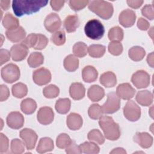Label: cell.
I'll return each instance as SVG.
<instances>
[{"label": "cell", "instance_id": "obj_51", "mask_svg": "<svg viewBox=\"0 0 154 154\" xmlns=\"http://www.w3.org/2000/svg\"><path fill=\"white\" fill-rule=\"evenodd\" d=\"M10 96L9 90L5 85L1 84L0 85V100L3 102L6 100Z\"/></svg>", "mask_w": 154, "mask_h": 154}, {"label": "cell", "instance_id": "obj_46", "mask_svg": "<svg viewBox=\"0 0 154 154\" xmlns=\"http://www.w3.org/2000/svg\"><path fill=\"white\" fill-rule=\"evenodd\" d=\"M89 3V1H73L70 0L69 2L70 7L74 11H79L86 7Z\"/></svg>", "mask_w": 154, "mask_h": 154}, {"label": "cell", "instance_id": "obj_1", "mask_svg": "<svg viewBox=\"0 0 154 154\" xmlns=\"http://www.w3.org/2000/svg\"><path fill=\"white\" fill-rule=\"evenodd\" d=\"M48 2V1L44 0H14L12 2V8L14 14L20 17L38 11Z\"/></svg>", "mask_w": 154, "mask_h": 154}, {"label": "cell", "instance_id": "obj_8", "mask_svg": "<svg viewBox=\"0 0 154 154\" xmlns=\"http://www.w3.org/2000/svg\"><path fill=\"white\" fill-rule=\"evenodd\" d=\"M150 75L147 72L143 70L137 71L131 77V82L137 88L147 87L150 84Z\"/></svg>", "mask_w": 154, "mask_h": 154}, {"label": "cell", "instance_id": "obj_11", "mask_svg": "<svg viewBox=\"0 0 154 154\" xmlns=\"http://www.w3.org/2000/svg\"><path fill=\"white\" fill-rule=\"evenodd\" d=\"M61 25V20L60 17L55 13H51L48 14L44 21V26L46 29L50 32H54L58 30Z\"/></svg>", "mask_w": 154, "mask_h": 154}, {"label": "cell", "instance_id": "obj_25", "mask_svg": "<svg viewBox=\"0 0 154 154\" xmlns=\"http://www.w3.org/2000/svg\"><path fill=\"white\" fill-rule=\"evenodd\" d=\"M54 148L53 140L49 137L42 138L37 145L36 150L39 153H44L52 151Z\"/></svg>", "mask_w": 154, "mask_h": 154}, {"label": "cell", "instance_id": "obj_18", "mask_svg": "<svg viewBox=\"0 0 154 154\" xmlns=\"http://www.w3.org/2000/svg\"><path fill=\"white\" fill-rule=\"evenodd\" d=\"M85 89L84 85L80 82L72 83L69 87L70 97L76 100H81L85 96Z\"/></svg>", "mask_w": 154, "mask_h": 154}, {"label": "cell", "instance_id": "obj_45", "mask_svg": "<svg viewBox=\"0 0 154 154\" xmlns=\"http://www.w3.org/2000/svg\"><path fill=\"white\" fill-rule=\"evenodd\" d=\"M38 40V34L31 33L29 34L22 42L23 45L28 48H34L37 44Z\"/></svg>", "mask_w": 154, "mask_h": 154}, {"label": "cell", "instance_id": "obj_57", "mask_svg": "<svg viewBox=\"0 0 154 154\" xmlns=\"http://www.w3.org/2000/svg\"><path fill=\"white\" fill-rule=\"evenodd\" d=\"M147 62L148 64L151 67H153V52H151L147 57Z\"/></svg>", "mask_w": 154, "mask_h": 154}, {"label": "cell", "instance_id": "obj_3", "mask_svg": "<svg viewBox=\"0 0 154 154\" xmlns=\"http://www.w3.org/2000/svg\"><path fill=\"white\" fill-rule=\"evenodd\" d=\"M88 7L90 11L105 20L111 18L114 12L112 5L109 2L102 0L89 1Z\"/></svg>", "mask_w": 154, "mask_h": 154}, {"label": "cell", "instance_id": "obj_34", "mask_svg": "<svg viewBox=\"0 0 154 154\" xmlns=\"http://www.w3.org/2000/svg\"><path fill=\"white\" fill-rule=\"evenodd\" d=\"M11 91L13 95L16 98H22L28 93L27 86L22 82H18L12 86Z\"/></svg>", "mask_w": 154, "mask_h": 154}, {"label": "cell", "instance_id": "obj_50", "mask_svg": "<svg viewBox=\"0 0 154 154\" xmlns=\"http://www.w3.org/2000/svg\"><path fill=\"white\" fill-rule=\"evenodd\" d=\"M66 152L68 154L81 153V151L79 146H77L76 143L73 140L71 143L66 148Z\"/></svg>", "mask_w": 154, "mask_h": 154}, {"label": "cell", "instance_id": "obj_28", "mask_svg": "<svg viewBox=\"0 0 154 154\" xmlns=\"http://www.w3.org/2000/svg\"><path fill=\"white\" fill-rule=\"evenodd\" d=\"M63 65L68 72H74L79 67V60L74 55H69L64 58Z\"/></svg>", "mask_w": 154, "mask_h": 154}, {"label": "cell", "instance_id": "obj_38", "mask_svg": "<svg viewBox=\"0 0 154 154\" xmlns=\"http://www.w3.org/2000/svg\"><path fill=\"white\" fill-rule=\"evenodd\" d=\"M87 138L90 141H93L98 144H103L105 143V138L101 132L98 129H92L87 135Z\"/></svg>", "mask_w": 154, "mask_h": 154}, {"label": "cell", "instance_id": "obj_24", "mask_svg": "<svg viewBox=\"0 0 154 154\" xmlns=\"http://www.w3.org/2000/svg\"><path fill=\"white\" fill-rule=\"evenodd\" d=\"M97 76L98 72L93 66H87L82 70V79L85 82L90 83L95 81L97 79Z\"/></svg>", "mask_w": 154, "mask_h": 154}, {"label": "cell", "instance_id": "obj_15", "mask_svg": "<svg viewBox=\"0 0 154 154\" xmlns=\"http://www.w3.org/2000/svg\"><path fill=\"white\" fill-rule=\"evenodd\" d=\"M12 60L14 61L23 60L28 54V48L22 43L14 45L10 49Z\"/></svg>", "mask_w": 154, "mask_h": 154}, {"label": "cell", "instance_id": "obj_6", "mask_svg": "<svg viewBox=\"0 0 154 154\" xmlns=\"http://www.w3.org/2000/svg\"><path fill=\"white\" fill-rule=\"evenodd\" d=\"M120 108V99L115 92H110L107 94V100L102 106L103 112L112 114Z\"/></svg>", "mask_w": 154, "mask_h": 154}, {"label": "cell", "instance_id": "obj_26", "mask_svg": "<svg viewBox=\"0 0 154 154\" xmlns=\"http://www.w3.org/2000/svg\"><path fill=\"white\" fill-rule=\"evenodd\" d=\"M100 84L105 87H113L117 84V78L116 75L112 72H106L102 73L100 77Z\"/></svg>", "mask_w": 154, "mask_h": 154}, {"label": "cell", "instance_id": "obj_4", "mask_svg": "<svg viewBox=\"0 0 154 154\" xmlns=\"http://www.w3.org/2000/svg\"><path fill=\"white\" fill-rule=\"evenodd\" d=\"M85 35L92 40L100 39L105 33V28L100 21L97 19L88 20L85 25Z\"/></svg>", "mask_w": 154, "mask_h": 154}, {"label": "cell", "instance_id": "obj_10", "mask_svg": "<svg viewBox=\"0 0 154 154\" xmlns=\"http://www.w3.org/2000/svg\"><path fill=\"white\" fill-rule=\"evenodd\" d=\"M32 79L37 85H43L48 84L51 81V73L48 69L41 67L33 72Z\"/></svg>", "mask_w": 154, "mask_h": 154}, {"label": "cell", "instance_id": "obj_49", "mask_svg": "<svg viewBox=\"0 0 154 154\" xmlns=\"http://www.w3.org/2000/svg\"><path fill=\"white\" fill-rule=\"evenodd\" d=\"M8 139L2 133L0 134V153H6L8 149Z\"/></svg>", "mask_w": 154, "mask_h": 154}, {"label": "cell", "instance_id": "obj_7", "mask_svg": "<svg viewBox=\"0 0 154 154\" xmlns=\"http://www.w3.org/2000/svg\"><path fill=\"white\" fill-rule=\"evenodd\" d=\"M123 114L129 121H137L141 116V108L134 100H129L123 108Z\"/></svg>", "mask_w": 154, "mask_h": 154}, {"label": "cell", "instance_id": "obj_47", "mask_svg": "<svg viewBox=\"0 0 154 154\" xmlns=\"http://www.w3.org/2000/svg\"><path fill=\"white\" fill-rule=\"evenodd\" d=\"M141 14L148 19L152 20L154 18L153 7L150 4L145 5L141 9Z\"/></svg>", "mask_w": 154, "mask_h": 154}, {"label": "cell", "instance_id": "obj_58", "mask_svg": "<svg viewBox=\"0 0 154 154\" xmlns=\"http://www.w3.org/2000/svg\"><path fill=\"white\" fill-rule=\"evenodd\" d=\"M126 152L125 150L121 147H117L116 149H114L111 152H110V153H126Z\"/></svg>", "mask_w": 154, "mask_h": 154}, {"label": "cell", "instance_id": "obj_16", "mask_svg": "<svg viewBox=\"0 0 154 154\" xmlns=\"http://www.w3.org/2000/svg\"><path fill=\"white\" fill-rule=\"evenodd\" d=\"M136 91L129 83H122L118 85L116 89L117 95L123 100L131 99Z\"/></svg>", "mask_w": 154, "mask_h": 154}, {"label": "cell", "instance_id": "obj_43", "mask_svg": "<svg viewBox=\"0 0 154 154\" xmlns=\"http://www.w3.org/2000/svg\"><path fill=\"white\" fill-rule=\"evenodd\" d=\"M51 41L57 46H61L66 42V35L63 30H58L51 36Z\"/></svg>", "mask_w": 154, "mask_h": 154}, {"label": "cell", "instance_id": "obj_35", "mask_svg": "<svg viewBox=\"0 0 154 154\" xmlns=\"http://www.w3.org/2000/svg\"><path fill=\"white\" fill-rule=\"evenodd\" d=\"M106 48L102 45H91L88 48V53L93 58H100L105 53Z\"/></svg>", "mask_w": 154, "mask_h": 154}, {"label": "cell", "instance_id": "obj_9", "mask_svg": "<svg viewBox=\"0 0 154 154\" xmlns=\"http://www.w3.org/2000/svg\"><path fill=\"white\" fill-rule=\"evenodd\" d=\"M19 135L27 150H32L34 148L38 138L35 131L29 128H24L20 131Z\"/></svg>", "mask_w": 154, "mask_h": 154}, {"label": "cell", "instance_id": "obj_37", "mask_svg": "<svg viewBox=\"0 0 154 154\" xmlns=\"http://www.w3.org/2000/svg\"><path fill=\"white\" fill-rule=\"evenodd\" d=\"M73 53L76 57L82 58L87 54L88 47L84 42H77L73 46Z\"/></svg>", "mask_w": 154, "mask_h": 154}, {"label": "cell", "instance_id": "obj_29", "mask_svg": "<svg viewBox=\"0 0 154 154\" xmlns=\"http://www.w3.org/2000/svg\"><path fill=\"white\" fill-rule=\"evenodd\" d=\"M37 108V103L34 100L31 98L23 99L20 103L21 111L26 114H31L34 113Z\"/></svg>", "mask_w": 154, "mask_h": 154}, {"label": "cell", "instance_id": "obj_55", "mask_svg": "<svg viewBox=\"0 0 154 154\" xmlns=\"http://www.w3.org/2000/svg\"><path fill=\"white\" fill-rule=\"evenodd\" d=\"M143 2L144 1L141 0H135V1L128 0L126 1L128 6L134 9H137L140 8L143 4Z\"/></svg>", "mask_w": 154, "mask_h": 154}, {"label": "cell", "instance_id": "obj_48", "mask_svg": "<svg viewBox=\"0 0 154 154\" xmlns=\"http://www.w3.org/2000/svg\"><path fill=\"white\" fill-rule=\"evenodd\" d=\"M48 44V38L45 35L38 34V40L34 49L36 50H42L47 46Z\"/></svg>", "mask_w": 154, "mask_h": 154}, {"label": "cell", "instance_id": "obj_33", "mask_svg": "<svg viewBox=\"0 0 154 154\" xmlns=\"http://www.w3.org/2000/svg\"><path fill=\"white\" fill-rule=\"evenodd\" d=\"M79 149L81 153H88V154H97L100 151L99 147L93 141H86L79 146Z\"/></svg>", "mask_w": 154, "mask_h": 154}, {"label": "cell", "instance_id": "obj_41", "mask_svg": "<svg viewBox=\"0 0 154 154\" xmlns=\"http://www.w3.org/2000/svg\"><path fill=\"white\" fill-rule=\"evenodd\" d=\"M25 143L20 140L15 138L11 140L10 149L14 154H21L25 151Z\"/></svg>", "mask_w": 154, "mask_h": 154}, {"label": "cell", "instance_id": "obj_32", "mask_svg": "<svg viewBox=\"0 0 154 154\" xmlns=\"http://www.w3.org/2000/svg\"><path fill=\"white\" fill-rule=\"evenodd\" d=\"M28 65L32 68H35L41 66L44 62V57L41 52H34L31 53L28 58Z\"/></svg>", "mask_w": 154, "mask_h": 154}, {"label": "cell", "instance_id": "obj_5", "mask_svg": "<svg viewBox=\"0 0 154 154\" xmlns=\"http://www.w3.org/2000/svg\"><path fill=\"white\" fill-rule=\"evenodd\" d=\"M1 75L2 79L7 83H13L20 78V69L19 67L13 63H10L1 69Z\"/></svg>", "mask_w": 154, "mask_h": 154}, {"label": "cell", "instance_id": "obj_52", "mask_svg": "<svg viewBox=\"0 0 154 154\" xmlns=\"http://www.w3.org/2000/svg\"><path fill=\"white\" fill-rule=\"evenodd\" d=\"M10 52L7 49H1L0 50V58H1V65L2 66L4 63L8 61L10 59Z\"/></svg>", "mask_w": 154, "mask_h": 154}, {"label": "cell", "instance_id": "obj_44", "mask_svg": "<svg viewBox=\"0 0 154 154\" xmlns=\"http://www.w3.org/2000/svg\"><path fill=\"white\" fill-rule=\"evenodd\" d=\"M108 51L113 55H120L123 52V46L122 43L119 42L113 41L109 43L108 45Z\"/></svg>", "mask_w": 154, "mask_h": 154}, {"label": "cell", "instance_id": "obj_17", "mask_svg": "<svg viewBox=\"0 0 154 154\" xmlns=\"http://www.w3.org/2000/svg\"><path fill=\"white\" fill-rule=\"evenodd\" d=\"M133 140L143 149H148L153 144V137L147 132H136Z\"/></svg>", "mask_w": 154, "mask_h": 154}, {"label": "cell", "instance_id": "obj_30", "mask_svg": "<svg viewBox=\"0 0 154 154\" xmlns=\"http://www.w3.org/2000/svg\"><path fill=\"white\" fill-rule=\"evenodd\" d=\"M71 106V101L68 98H61L57 100L55 105V108L57 112L65 114L67 113Z\"/></svg>", "mask_w": 154, "mask_h": 154}, {"label": "cell", "instance_id": "obj_54", "mask_svg": "<svg viewBox=\"0 0 154 154\" xmlns=\"http://www.w3.org/2000/svg\"><path fill=\"white\" fill-rule=\"evenodd\" d=\"M65 3L64 1H55L52 0L50 1V4L52 9L56 11H58L63 7Z\"/></svg>", "mask_w": 154, "mask_h": 154}, {"label": "cell", "instance_id": "obj_13", "mask_svg": "<svg viewBox=\"0 0 154 154\" xmlns=\"http://www.w3.org/2000/svg\"><path fill=\"white\" fill-rule=\"evenodd\" d=\"M8 127L14 129L21 128L24 123V117L23 115L18 111H13L8 114L6 119Z\"/></svg>", "mask_w": 154, "mask_h": 154}, {"label": "cell", "instance_id": "obj_14", "mask_svg": "<svg viewBox=\"0 0 154 154\" xmlns=\"http://www.w3.org/2000/svg\"><path fill=\"white\" fill-rule=\"evenodd\" d=\"M136 20L135 13L130 9L123 10L119 14V21L125 28H129L134 25Z\"/></svg>", "mask_w": 154, "mask_h": 154}, {"label": "cell", "instance_id": "obj_56", "mask_svg": "<svg viewBox=\"0 0 154 154\" xmlns=\"http://www.w3.org/2000/svg\"><path fill=\"white\" fill-rule=\"evenodd\" d=\"M10 1H3L1 0L0 1V5L1 8L4 10H7L10 8Z\"/></svg>", "mask_w": 154, "mask_h": 154}, {"label": "cell", "instance_id": "obj_31", "mask_svg": "<svg viewBox=\"0 0 154 154\" xmlns=\"http://www.w3.org/2000/svg\"><path fill=\"white\" fill-rule=\"evenodd\" d=\"M146 55V51L141 46H133L128 51L129 57L134 61H140L143 59Z\"/></svg>", "mask_w": 154, "mask_h": 154}, {"label": "cell", "instance_id": "obj_27", "mask_svg": "<svg viewBox=\"0 0 154 154\" xmlns=\"http://www.w3.org/2000/svg\"><path fill=\"white\" fill-rule=\"evenodd\" d=\"M2 25L7 30H13L19 27V21L12 14L7 13L2 19Z\"/></svg>", "mask_w": 154, "mask_h": 154}, {"label": "cell", "instance_id": "obj_36", "mask_svg": "<svg viewBox=\"0 0 154 154\" xmlns=\"http://www.w3.org/2000/svg\"><path fill=\"white\" fill-rule=\"evenodd\" d=\"M124 33L123 29L118 26H114L111 28L108 33V37L110 41H116L120 42L122 41L123 38Z\"/></svg>", "mask_w": 154, "mask_h": 154}, {"label": "cell", "instance_id": "obj_22", "mask_svg": "<svg viewBox=\"0 0 154 154\" xmlns=\"http://www.w3.org/2000/svg\"><path fill=\"white\" fill-rule=\"evenodd\" d=\"M88 98L93 102H98L100 100L105 96L104 89L98 85L91 86L87 92Z\"/></svg>", "mask_w": 154, "mask_h": 154}, {"label": "cell", "instance_id": "obj_40", "mask_svg": "<svg viewBox=\"0 0 154 154\" xmlns=\"http://www.w3.org/2000/svg\"><path fill=\"white\" fill-rule=\"evenodd\" d=\"M103 111L102 106L97 103L92 104L88 108V114L89 117L93 120H97L100 119L102 116Z\"/></svg>", "mask_w": 154, "mask_h": 154}, {"label": "cell", "instance_id": "obj_19", "mask_svg": "<svg viewBox=\"0 0 154 154\" xmlns=\"http://www.w3.org/2000/svg\"><path fill=\"white\" fill-rule=\"evenodd\" d=\"M66 123L67 127L72 131L79 129L83 124L82 117L77 113L72 112L67 117Z\"/></svg>", "mask_w": 154, "mask_h": 154}, {"label": "cell", "instance_id": "obj_42", "mask_svg": "<svg viewBox=\"0 0 154 154\" xmlns=\"http://www.w3.org/2000/svg\"><path fill=\"white\" fill-rule=\"evenodd\" d=\"M72 141L67 134H60L57 138L56 145L60 149H66Z\"/></svg>", "mask_w": 154, "mask_h": 154}, {"label": "cell", "instance_id": "obj_39", "mask_svg": "<svg viewBox=\"0 0 154 154\" xmlns=\"http://www.w3.org/2000/svg\"><path fill=\"white\" fill-rule=\"evenodd\" d=\"M60 93L59 88L54 84H50L45 87L43 90L44 96L48 99H53L57 97Z\"/></svg>", "mask_w": 154, "mask_h": 154}, {"label": "cell", "instance_id": "obj_21", "mask_svg": "<svg viewBox=\"0 0 154 154\" xmlns=\"http://www.w3.org/2000/svg\"><path fill=\"white\" fill-rule=\"evenodd\" d=\"M135 100L138 103L142 106H149L153 102V93L149 90L139 91L137 93Z\"/></svg>", "mask_w": 154, "mask_h": 154}, {"label": "cell", "instance_id": "obj_20", "mask_svg": "<svg viewBox=\"0 0 154 154\" xmlns=\"http://www.w3.org/2000/svg\"><path fill=\"white\" fill-rule=\"evenodd\" d=\"M5 35L10 41L16 43L25 38L26 31L22 26H19L13 30H7L5 32Z\"/></svg>", "mask_w": 154, "mask_h": 154}, {"label": "cell", "instance_id": "obj_53", "mask_svg": "<svg viewBox=\"0 0 154 154\" xmlns=\"http://www.w3.org/2000/svg\"><path fill=\"white\" fill-rule=\"evenodd\" d=\"M150 26V24L149 22L143 18V17H140L137 21V27L142 31H146L149 29Z\"/></svg>", "mask_w": 154, "mask_h": 154}, {"label": "cell", "instance_id": "obj_2", "mask_svg": "<svg viewBox=\"0 0 154 154\" xmlns=\"http://www.w3.org/2000/svg\"><path fill=\"white\" fill-rule=\"evenodd\" d=\"M99 125L102 129L105 137L111 141L118 140L121 135L120 129L118 123L109 116H102L99 119Z\"/></svg>", "mask_w": 154, "mask_h": 154}, {"label": "cell", "instance_id": "obj_12", "mask_svg": "<svg viewBox=\"0 0 154 154\" xmlns=\"http://www.w3.org/2000/svg\"><path fill=\"white\" fill-rule=\"evenodd\" d=\"M38 122L43 125L51 124L54 119V112L52 109L49 106H43L40 108L37 115Z\"/></svg>", "mask_w": 154, "mask_h": 154}, {"label": "cell", "instance_id": "obj_23", "mask_svg": "<svg viewBox=\"0 0 154 154\" xmlns=\"http://www.w3.org/2000/svg\"><path fill=\"white\" fill-rule=\"evenodd\" d=\"M64 26L69 33L75 32L79 25V20L77 15H69L64 20Z\"/></svg>", "mask_w": 154, "mask_h": 154}]
</instances>
